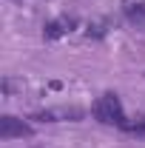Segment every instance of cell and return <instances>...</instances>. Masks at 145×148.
Listing matches in <instances>:
<instances>
[{
    "mask_svg": "<svg viewBox=\"0 0 145 148\" xmlns=\"http://www.w3.org/2000/svg\"><path fill=\"white\" fill-rule=\"evenodd\" d=\"M77 29V17H68V14H60V17L49 20L43 26V40H60V37L71 34Z\"/></svg>",
    "mask_w": 145,
    "mask_h": 148,
    "instance_id": "3957f363",
    "label": "cell"
},
{
    "mask_svg": "<svg viewBox=\"0 0 145 148\" xmlns=\"http://www.w3.org/2000/svg\"><path fill=\"white\" fill-rule=\"evenodd\" d=\"M91 114H94L97 123L111 125V128H117V131H122L128 125V120H131V117L125 114V108H122V100H120L117 91L100 94V97L94 100V106H91Z\"/></svg>",
    "mask_w": 145,
    "mask_h": 148,
    "instance_id": "6da1fadb",
    "label": "cell"
},
{
    "mask_svg": "<svg viewBox=\"0 0 145 148\" xmlns=\"http://www.w3.org/2000/svg\"><path fill=\"white\" fill-rule=\"evenodd\" d=\"M83 111L80 108H46V111H34L29 120L37 123H63V120H80Z\"/></svg>",
    "mask_w": 145,
    "mask_h": 148,
    "instance_id": "277c9868",
    "label": "cell"
},
{
    "mask_svg": "<svg viewBox=\"0 0 145 148\" xmlns=\"http://www.w3.org/2000/svg\"><path fill=\"white\" fill-rule=\"evenodd\" d=\"M122 134H128V137H145V117L128 120V125L122 128Z\"/></svg>",
    "mask_w": 145,
    "mask_h": 148,
    "instance_id": "8992f818",
    "label": "cell"
},
{
    "mask_svg": "<svg viewBox=\"0 0 145 148\" xmlns=\"http://www.w3.org/2000/svg\"><path fill=\"white\" fill-rule=\"evenodd\" d=\"M14 137H34V125H29V123H23L17 117H12V114H3L0 117V140H14Z\"/></svg>",
    "mask_w": 145,
    "mask_h": 148,
    "instance_id": "7a4b0ae2",
    "label": "cell"
},
{
    "mask_svg": "<svg viewBox=\"0 0 145 148\" xmlns=\"http://www.w3.org/2000/svg\"><path fill=\"white\" fill-rule=\"evenodd\" d=\"M122 14H125V20L131 23V26L145 29V3H125Z\"/></svg>",
    "mask_w": 145,
    "mask_h": 148,
    "instance_id": "5b68a950",
    "label": "cell"
}]
</instances>
